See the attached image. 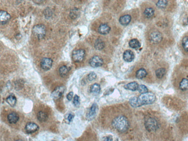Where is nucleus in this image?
<instances>
[{"label":"nucleus","instance_id":"7c9ffc66","mask_svg":"<svg viewBox=\"0 0 188 141\" xmlns=\"http://www.w3.org/2000/svg\"><path fill=\"white\" fill-rule=\"evenodd\" d=\"M97 78V75L94 72H90L88 75V81H94Z\"/></svg>","mask_w":188,"mask_h":141},{"label":"nucleus","instance_id":"9d476101","mask_svg":"<svg viewBox=\"0 0 188 141\" xmlns=\"http://www.w3.org/2000/svg\"><path fill=\"white\" fill-rule=\"evenodd\" d=\"M98 111V106L97 103H93L91 108H90L88 113H87L86 118L89 120H92L94 119L96 116L97 112Z\"/></svg>","mask_w":188,"mask_h":141},{"label":"nucleus","instance_id":"4468645a","mask_svg":"<svg viewBox=\"0 0 188 141\" xmlns=\"http://www.w3.org/2000/svg\"><path fill=\"white\" fill-rule=\"evenodd\" d=\"M123 57L124 60L126 62H130L134 59V53L130 50H126L123 55Z\"/></svg>","mask_w":188,"mask_h":141},{"label":"nucleus","instance_id":"f3484780","mask_svg":"<svg viewBox=\"0 0 188 141\" xmlns=\"http://www.w3.org/2000/svg\"><path fill=\"white\" fill-rule=\"evenodd\" d=\"M131 20H132L131 16L129 15H126L122 16L119 18V23L122 26H127L130 23Z\"/></svg>","mask_w":188,"mask_h":141},{"label":"nucleus","instance_id":"bb28decb","mask_svg":"<svg viewBox=\"0 0 188 141\" xmlns=\"http://www.w3.org/2000/svg\"><path fill=\"white\" fill-rule=\"evenodd\" d=\"M129 46L132 49H138L141 46L140 43L137 39H132L129 42Z\"/></svg>","mask_w":188,"mask_h":141},{"label":"nucleus","instance_id":"f8f14e48","mask_svg":"<svg viewBox=\"0 0 188 141\" xmlns=\"http://www.w3.org/2000/svg\"><path fill=\"white\" fill-rule=\"evenodd\" d=\"M11 19V15L5 11H1L0 12V23L1 25L5 24L8 22Z\"/></svg>","mask_w":188,"mask_h":141},{"label":"nucleus","instance_id":"5701e85b","mask_svg":"<svg viewBox=\"0 0 188 141\" xmlns=\"http://www.w3.org/2000/svg\"><path fill=\"white\" fill-rule=\"evenodd\" d=\"M101 90V87L98 83H94L90 87V92L94 94H98Z\"/></svg>","mask_w":188,"mask_h":141},{"label":"nucleus","instance_id":"72a5a7b5","mask_svg":"<svg viewBox=\"0 0 188 141\" xmlns=\"http://www.w3.org/2000/svg\"><path fill=\"white\" fill-rule=\"evenodd\" d=\"M74 117V115L73 113H70L67 116V120L69 122H71L73 120V118Z\"/></svg>","mask_w":188,"mask_h":141},{"label":"nucleus","instance_id":"cd10ccee","mask_svg":"<svg viewBox=\"0 0 188 141\" xmlns=\"http://www.w3.org/2000/svg\"><path fill=\"white\" fill-rule=\"evenodd\" d=\"M168 4V1L166 0H160L156 3V6L159 8H164Z\"/></svg>","mask_w":188,"mask_h":141},{"label":"nucleus","instance_id":"b1692460","mask_svg":"<svg viewBox=\"0 0 188 141\" xmlns=\"http://www.w3.org/2000/svg\"><path fill=\"white\" fill-rule=\"evenodd\" d=\"M179 89L182 91L188 90V79L187 78L183 79L179 83Z\"/></svg>","mask_w":188,"mask_h":141},{"label":"nucleus","instance_id":"c756f323","mask_svg":"<svg viewBox=\"0 0 188 141\" xmlns=\"http://www.w3.org/2000/svg\"><path fill=\"white\" fill-rule=\"evenodd\" d=\"M182 46L184 49V50L186 51V52H188V36H186L185 37L182 41Z\"/></svg>","mask_w":188,"mask_h":141},{"label":"nucleus","instance_id":"1a4fd4ad","mask_svg":"<svg viewBox=\"0 0 188 141\" xmlns=\"http://www.w3.org/2000/svg\"><path fill=\"white\" fill-rule=\"evenodd\" d=\"M150 39L151 42L153 43H158L162 40V34L157 31H153L150 35Z\"/></svg>","mask_w":188,"mask_h":141},{"label":"nucleus","instance_id":"6ab92c4d","mask_svg":"<svg viewBox=\"0 0 188 141\" xmlns=\"http://www.w3.org/2000/svg\"><path fill=\"white\" fill-rule=\"evenodd\" d=\"M94 47L97 50H103L105 47V43L101 39L98 38L95 42Z\"/></svg>","mask_w":188,"mask_h":141},{"label":"nucleus","instance_id":"412c9836","mask_svg":"<svg viewBox=\"0 0 188 141\" xmlns=\"http://www.w3.org/2000/svg\"><path fill=\"white\" fill-rule=\"evenodd\" d=\"M147 75V72L144 68H141L138 69L136 72V77L138 79H141L144 78Z\"/></svg>","mask_w":188,"mask_h":141},{"label":"nucleus","instance_id":"dca6fc26","mask_svg":"<svg viewBox=\"0 0 188 141\" xmlns=\"http://www.w3.org/2000/svg\"><path fill=\"white\" fill-rule=\"evenodd\" d=\"M138 86H139V85H138V83L137 82L132 81V82H130V83L125 85L124 86V88L125 89L134 91H136V90H138Z\"/></svg>","mask_w":188,"mask_h":141},{"label":"nucleus","instance_id":"ddd939ff","mask_svg":"<svg viewBox=\"0 0 188 141\" xmlns=\"http://www.w3.org/2000/svg\"><path fill=\"white\" fill-rule=\"evenodd\" d=\"M110 30H111L110 27L107 24H101L98 28V33L103 35H106L108 34Z\"/></svg>","mask_w":188,"mask_h":141},{"label":"nucleus","instance_id":"aec40b11","mask_svg":"<svg viewBox=\"0 0 188 141\" xmlns=\"http://www.w3.org/2000/svg\"><path fill=\"white\" fill-rule=\"evenodd\" d=\"M38 120L41 122H45L48 119V115L46 112L40 111L38 113Z\"/></svg>","mask_w":188,"mask_h":141},{"label":"nucleus","instance_id":"f704fd0d","mask_svg":"<svg viewBox=\"0 0 188 141\" xmlns=\"http://www.w3.org/2000/svg\"><path fill=\"white\" fill-rule=\"evenodd\" d=\"M113 139L112 136H108L103 138V141H113Z\"/></svg>","mask_w":188,"mask_h":141},{"label":"nucleus","instance_id":"2eb2a0df","mask_svg":"<svg viewBox=\"0 0 188 141\" xmlns=\"http://www.w3.org/2000/svg\"><path fill=\"white\" fill-rule=\"evenodd\" d=\"M19 119V115L16 112H11L8 116V120L11 124H15Z\"/></svg>","mask_w":188,"mask_h":141},{"label":"nucleus","instance_id":"f257e3e1","mask_svg":"<svg viewBox=\"0 0 188 141\" xmlns=\"http://www.w3.org/2000/svg\"><path fill=\"white\" fill-rule=\"evenodd\" d=\"M156 97L152 93L142 94L138 97H134L129 100V103L133 108H138L142 105H150L156 101Z\"/></svg>","mask_w":188,"mask_h":141},{"label":"nucleus","instance_id":"a878e982","mask_svg":"<svg viewBox=\"0 0 188 141\" xmlns=\"http://www.w3.org/2000/svg\"><path fill=\"white\" fill-rule=\"evenodd\" d=\"M166 71L163 68H160L156 71V76L159 79H162L166 74Z\"/></svg>","mask_w":188,"mask_h":141},{"label":"nucleus","instance_id":"473e14b6","mask_svg":"<svg viewBox=\"0 0 188 141\" xmlns=\"http://www.w3.org/2000/svg\"><path fill=\"white\" fill-rule=\"evenodd\" d=\"M73 94H74V93H73V92H72V91L70 92V93L68 94V95L67 96V100H68V101H71V100L73 99Z\"/></svg>","mask_w":188,"mask_h":141},{"label":"nucleus","instance_id":"423d86ee","mask_svg":"<svg viewBox=\"0 0 188 141\" xmlns=\"http://www.w3.org/2000/svg\"><path fill=\"white\" fill-rule=\"evenodd\" d=\"M66 88L64 86H58L56 87L52 93L51 97L54 100H58L61 97L65 91Z\"/></svg>","mask_w":188,"mask_h":141},{"label":"nucleus","instance_id":"a211bd4d","mask_svg":"<svg viewBox=\"0 0 188 141\" xmlns=\"http://www.w3.org/2000/svg\"><path fill=\"white\" fill-rule=\"evenodd\" d=\"M70 70V68L68 67L66 65H63L59 68V70H58L59 74L60 75L61 77H64L68 74Z\"/></svg>","mask_w":188,"mask_h":141},{"label":"nucleus","instance_id":"c85d7f7f","mask_svg":"<svg viewBox=\"0 0 188 141\" xmlns=\"http://www.w3.org/2000/svg\"><path fill=\"white\" fill-rule=\"evenodd\" d=\"M137 90L139 91V93H140L141 94H145V93H148V89L146 86H145L144 84H140V85H139Z\"/></svg>","mask_w":188,"mask_h":141},{"label":"nucleus","instance_id":"20e7f679","mask_svg":"<svg viewBox=\"0 0 188 141\" xmlns=\"http://www.w3.org/2000/svg\"><path fill=\"white\" fill-rule=\"evenodd\" d=\"M33 33L39 40L43 39L46 34V27L43 24H38L34 26Z\"/></svg>","mask_w":188,"mask_h":141},{"label":"nucleus","instance_id":"0eeeda50","mask_svg":"<svg viewBox=\"0 0 188 141\" xmlns=\"http://www.w3.org/2000/svg\"><path fill=\"white\" fill-rule=\"evenodd\" d=\"M53 64V60L48 57H45L42 59L41 61V68L45 71L49 70Z\"/></svg>","mask_w":188,"mask_h":141},{"label":"nucleus","instance_id":"393cba45","mask_svg":"<svg viewBox=\"0 0 188 141\" xmlns=\"http://www.w3.org/2000/svg\"><path fill=\"white\" fill-rule=\"evenodd\" d=\"M154 13H155V11L153 8L150 7L145 9L144 12V15L147 18H150L153 16Z\"/></svg>","mask_w":188,"mask_h":141},{"label":"nucleus","instance_id":"c9c22d12","mask_svg":"<svg viewBox=\"0 0 188 141\" xmlns=\"http://www.w3.org/2000/svg\"><path fill=\"white\" fill-rule=\"evenodd\" d=\"M23 141L22 140H16V141Z\"/></svg>","mask_w":188,"mask_h":141},{"label":"nucleus","instance_id":"2f4dec72","mask_svg":"<svg viewBox=\"0 0 188 141\" xmlns=\"http://www.w3.org/2000/svg\"><path fill=\"white\" fill-rule=\"evenodd\" d=\"M73 103L76 107H79L80 105V98L78 96L75 95L74 100H73Z\"/></svg>","mask_w":188,"mask_h":141},{"label":"nucleus","instance_id":"9b49d317","mask_svg":"<svg viewBox=\"0 0 188 141\" xmlns=\"http://www.w3.org/2000/svg\"><path fill=\"white\" fill-rule=\"evenodd\" d=\"M38 129H39V126L37 124L33 122L28 123L25 127V130L27 133H29V134L34 133L37 131Z\"/></svg>","mask_w":188,"mask_h":141},{"label":"nucleus","instance_id":"4be33fe9","mask_svg":"<svg viewBox=\"0 0 188 141\" xmlns=\"http://www.w3.org/2000/svg\"><path fill=\"white\" fill-rule=\"evenodd\" d=\"M6 101L10 106L13 107L16 105L17 100H16V97L14 94H11L8 97V98L6 100Z\"/></svg>","mask_w":188,"mask_h":141},{"label":"nucleus","instance_id":"39448f33","mask_svg":"<svg viewBox=\"0 0 188 141\" xmlns=\"http://www.w3.org/2000/svg\"><path fill=\"white\" fill-rule=\"evenodd\" d=\"M86 56L85 51L83 49H76L73 51L72 54L73 59L76 62H79L84 60Z\"/></svg>","mask_w":188,"mask_h":141},{"label":"nucleus","instance_id":"6e6552de","mask_svg":"<svg viewBox=\"0 0 188 141\" xmlns=\"http://www.w3.org/2000/svg\"><path fill=\"white\" fill-rule=\"evenodd\" d=\"M103 62H104L102 58L98 56H94L89 61L90 65L93 68H97L102 66Z\"/></svg>","mask_w":188,"mask_h":141},{"label":"nucleus","instance_id":"7ed1b4c3","mask_svg":"<svg viewBox=\"0 0 188 141\" xmlns=\"http://www.w3.org/2000/svg\"><path fill=\"white\" fill-rule=\"evenodd\" d=\"M144 125L147 130L150 132H156L159 128L158 121L151 116H147L144 119Z\"/></svg>","mask_w":188,"mask_h":141},{"label":"nucleus","instance_id":"f03ea898","mask_svg":"<svg viewBox=\"0 0 188 141\" xmlns=\"http://www.w3.org/2000/svg\"><path fill=\"white\" fill-rule=\"evenodd\" d=\"M113 127L120 132H126L129 128V122L124 116H119L115 118L112 122Z\"/></svg>","mask_w":188,"mask_h":141}]
</instances>
